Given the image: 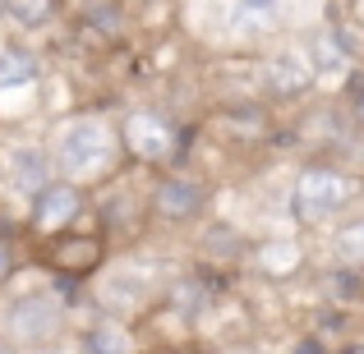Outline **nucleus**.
Segmentation results:
<instances>
[{"label":"nucleus","mask_w":364,"mask_h":354,"mask_svg":"<svg viewBox=\"0 0 364 354\" xmlns=\"http://www.w3.org/2000/svg\"><path fill=\"white\" fill-rule=\"evenodd\" d=\"M116 157H120V133L102 116H74L55 129L51 166L60 170V179H70V184L102 179L116 166Z\"/></svg>","instance_id":"1"},{"label":"nucleus","mask_w":364,"mask_h":354,"mask_svg":"<svg viewBox=\"0 0 364 354\" xmlns=\"http://www.w3.org/2000/svg\"><path fill=\"white\" fill-rule=\"evenodd\" d=\"M360 198V184L337 166H304L291 189V212L300 226H323Z\"/></svg>","instance_id":"2"},{"label":"nucleus","mask_w":364,"mask_h":354,"mask_svg":"<svg viewBox=\"0 0 364 354\" xmlns=\"http://www.w3.org/2000/svg\"><path fill=\"white\" fill-rule=\"evenodd\" d=\"M120 148L129 152L139 166H171L180 161V129L171 116L161 111H129L124 116V129H120Z\"/></svg>","instance_id":"3"},{"label":"nucleus","mask_w":364,"mask_h":354,"mask_svg":"<svg viewBox=\"0 0 364 354\" xmlns=\"http://www.w3.org/2000/svg\"><path fill=\"white\" fill-rule=\"evenodd\" d=\"M65 327V304L55 294H23L5 309V336L18 345H51Z\"/></svg>","instance_id":"4"},{"label":"nucleus","mask_w":364,"mask_h":354,"mask_svg":"<svg viewBox=\"0 0 364 354\" xmlns=\"http://www.w3.org/2000/svg\"><path fill=\"white\" fill-rule=\"evenodd\" d=\"M28 203H33V207H28L33 231L51 239V235L70 231V226L79 221V212H83V189L70 184V179H51V184H46L42 194H33Z\"/></svg>","instance_id":"5"},{"label":"nucleus","mask_w":364,"mask_h":354,"mask_svg":"<svg viewBox=\"0 0 364 354\" xmlns=\"http://www.w3.org/2000/svg\"><path fill=\"white\" fill-rule=\"evenodd\" d=\"M203 207H208V189H203V179L185 175V170H171V175H161V179H157V189H152V212H157L166 226H185V221H194Z\"/></svg>","instance_id":"6"},{"label":"nucleus","mask_w":364,"mask_h":354,"mask_svg":"<svg viewBox=\"0 0 364 354\" xmlns=\"http://www.w3.org/2000/svg\"><path fill=\"white\" fill-rule=\"evenodd\" d=\"M107 258V244L102 235H88V231H60L51 235V267L55 272H70V276H92Z\"/></svg>","instance_id":"7"},{"label":"nucleus","mask_w":364,"mask_h":354,"mask_svg":"<svg viewBox=\"0 0 364 354\" xmlns=\"http://www.w3.org/2000/svg\"><path fill=\"white\" fill-rule=\"evenodd\" d=\"M55 179V166H51V152L42 148H14L5 157V184L14 189L18 198H33L42 194L46 184Z\"/></svg>","instance_id":"8"},{"label":"nucleus","mask_w":364,"mask_h":354,"mask_svg":"<svg viewBox=\"0 0 364 354\" xmlns=\"http://www.w3.org/2000/svg\"><path fill=\"white\" fill-rule=\"evenodd\" d=\"M249 258H254V267L263 276H272V281L295 276L304 267V248H300V239H291V235H267V239H258V244L249 248Z\"/></svg>","instance_id":"9"},{"label":"nucleus","mask_w":364,"mask_h":354,"mask_svg":"<svg viewBox=\"0 0 364 354\" xmlns=\"http://www.w3.org/2000/svg\"><path fill=\"white\" fill-rule=\"evenodd\" d=\"M267 83H272L282 97H300V92H309V83H318V74H314L309 65V51H282L267 60Z\"/></svg>","instance_id":"10"},{"label":"nucleus","mask_w":364,"mask_h":354,"mask_svg":"<svg viewBox=\"0 0 364 354\" xmlns=\"http://www.w3.org/2000/svg\"><path fill=\"white\" fill-rule=\"evenodd\" d=\"M83 350L88 354H139V336L129 331V322L107 318V322H97V327L88 331V345Z\"/></svg>","instance_id":"11"},{"label":"nucleus","mask_w":364,"mask_h":354,"mask_svg":"<svg viewBox=\"0 0 364 354\" xmlns=\"http://www.w3.org/2000/svg\"><path fill=\"white\" fill-rule=\"evenodd\" d=\"M37 88V60L28 51H0V92Z\"/></svg>","instance_id":"12"},{"label":"nucleus","mask_w":364,"mask_h":354,"mask_svg":"<svg viewBox=\"0 0 364 354\" xmlns=\"http://www.w3.org/2000/svg\"><path fill=\"white\" fill-rule=\"evenodd\" d=\"M5 5V14L14 18L18 28H28V33H37V28H46L55 18V0H0Z\"/></svg>","instance_id":"13"},{"label":"nucleus","mask_w":364,"mask_h":354,"mask_svg":"<svg viewBox=\"0 0 364 354\" xmlns=\"http://www.w3.org/2000/svg\"><path fill=\"white\" fill-rule=\"evenodd\" d=\"M346 60H350V51L341 46L337 33H323L318 42H314V51H309L314 74H341V70H346Z\"/></svg>","instance_id":"14"},{"label":"nucleus","mask_w":364,"mask_h":354,"mask_svg":"<svg viewBox=\"0 0 364 354\" xmlns=\"http://www.w3.org/2000/svg\"><path fill=\"white\" fill-rule=\"evenodd\" d=\"M332 253H337V262L346 267V272H360L364 267V221L341 226L337 239H332Z\"/></svg>","instance_id":"15"},{"label":"nucleus","mask_w":364,"mask_h":354,"mask_svg":"<svg viewBox=\"0 0 364 354\" xmlns=\"http://www.w3.org/2000/svg\"><path fill=\"white\" fill-rule=\"evenodd\" d=\"M9 276H14V248H9V239L0 235V285H5Z\"/></svg>","instance_id":"16"},{"label":"nucleus","mask_w":364,"mask_h":354,"mask_svg":"<svg viewBox=\"0 0 364 354\" xmlns=\"http://www.w3.org/2000/svg\"><path fill=\"white\" fill-rule=\"evenodd\" d=\"M291 354H323V345H318V341H300Z\"/></svg>","instance_id":"17"},{"label":"nucleus","mask_w":364,"mask_h":354,"mask_svg":"<svg viewBox=\"0 0 364 354\" xmlns=\"http://www.w3.org/2000/svg\"><path fill=\"white\" fill-rule=\"evenodd\" d=\"M341 354H364V341H350V345L341 350Z\"/></svg>","instance_id":"18"},{"label":"nucleus","mask_w":364,"mask_h":354,"mask_svg":"<svg viewBox=\"0 0 364 354\" xmlns=\"http://www.w3.org/2000/svg\"><path fill=\"white\" fill-rule=\"evenodd\" d=\"M0 354H9V345H0Z\"/></svg>","instance_id":"19"},{"label":"nucleus","mask_w":364,"mask_h":354,"mask_svg":"<svg viewBox=\"0 0 364 354\" xmlns=\"http://www.w3.org/2000/svg\"><path fill=\"white\" fill-rule=\"evenodd\" d=\"M0 14H5V5H0Z\"/></svg>","instance_id":"20"}]
</instances>
